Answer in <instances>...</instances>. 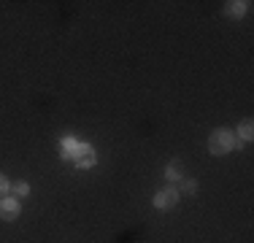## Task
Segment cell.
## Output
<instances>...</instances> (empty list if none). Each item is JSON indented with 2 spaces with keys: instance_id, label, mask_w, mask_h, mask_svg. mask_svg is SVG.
Listing matches in <instances>:
<instances>
[{
  "instance_id": "277c9868",
  "label": "cell",
  "mask_w": 254,
  "mask_h": 243,
  "mask_svg": "<svg viewBox=\"0 0 254 243\" xmlns=\"http://www.w3.org/2000/svg\"><path fill=\"white\" fill-rule=\"evenodd\" d=\"M176 203H179V192L176 189H160L154 194V205H157V208H162V211L173 208Z\"/></svg>"
},
{
  "instance_id": "30bf717a",
  "label": "cell",
  "mask_w": 254,
  "mask_h": 243,
  "mask_svg": "<svg viewBox=\"0 0 254 243\" xmlns=\"http://www.w3.org/2000/svg\"><path fill=\"white\" fill-rule=\"evenodd\" d=\"M11 192H14L16 194V197H27V194H30V186L25 184V181H19V184H14V186H11Z\"/></svg>"
},
{
  "instance_id": "6da1fadb",
  "label": "cell",
  "mask_w": 254,
  "mask_h": 243,
  "mask_svg": "<svg viewBox=\"0 0 254 243\" xmlns=\"http://www.w3.org/2000/svg\"><path fill=\"white\" fill-rule=\"evenodd\" d=\"M208 149L211 154H227L235 149V132L233 130H214L208 138Z\"/></svg>"
},
{
  "instance_id": "8992f818",
  "label": "cell",
  "mask_w": 254,
  "mask_h": 243,
  "mask_svg": "<svg viewBox=\"0 0 254 243\" xmlns=\"http://www.w3.org/2000/svg\"><path fill=\"white\" fill-rule=\"evenodd\" d=\"M246 5H249V3H244V0H238V3H227V14L244 16V14H246Z\"/></svg>"
},
{
  "instance_id": "ba28073f",
  "label": "cell",
  "mask_w": 254,
  "mask_h": 243,
  "mask_svg": "<svg viewBox=\"0 0 254 243\" xmlns=\"http://www.w3.org/2000/svg\"><path fill=\"white\" fill-rule=\"evenodd\" d=\"M252 130H254V124H252V119H246V122H241V138L244 141H252Z\"/></svg>"
},
{
  "instance_id": "7a4b0ae2",
  "label": "cell",
  "mask_w": 254,
  "mask_h": 243,
  "mask_svg": "<svg viewBox=\"0 0 254 243\" xmlns=\"http://www.w3.org/2000/svg\"><path fill=\"white\" fill-rule=\"evenodd\" d=\"M73 162L78 168H92L95 162H98V157H95V149L89 143H78V151L73 157Z\"/></svg>"
},
{
  "instance_id": "3957f363",
  "label": "cell",
  "mask_w": 254,
  "mask_h": 243,
  "mask_svg": "<svg viewBox=\"0 0 254 243\" xmlns=\"http://www.w3.org/2000/svg\"><path fill=\"white\" fill-rule=\"evenodd\" d=\"M16 216H19V200L16 197H0V219L14 222Z\"/></svg>"
},
{
  "instance_id": "8fae6325",
  "label": "cell",
  "mask_w": 254,
  "mask_h": 243,
  "mask_svg": "<svg viewBox=\"0 0 254 243\" xmlns=\"http://www.w3.org/2000/svg\"><path fill=\"white\" fill-rule=\"evenodd\" d=\"M8 189H11V184H8V181H5V179H3V176H0V197H3V194L8 192Z\"/></svg>"
},
{
  "instance_id": "9c48e42d",
  "label": "cell",
  "mask_w": 254,
  "mask_h": 243,
  "mask_svg": "<svg viewBox=\"0 0 254 243\" xmlns=\"http://www.w3.org/2000/svg\"><path fill=\"white\" fill-rule=\"evenodd\" d=\"M181 192H184V194H195V192H197V181L181 179Z\"/></svg>"
},
{
  "instance_id": "5b68a950",
  "label": "cell",
  "mask_w": 254,
  "mask_h": 243,
  "mask_svg": "<svg viewBox=\"0 0 254 243\" xmlns=\"http://www.w3.org/2000/svg\"><path fill=\"white\" fill-rule=\"evenodd\" d=\"M60 151H63V157L73 160L76 151H78V141H76V138H70V135H65V138H63V143H60Z\"/></svg>"
},
{
  "instance_id": "52a82bcc",
  "label": "cell",
  "mask_w": 254,
  "mask_h": 243,
  "mask_svg": "<svg viewBox=\"0 0 254 243\" xmlns=\"http://www.w3.org/2000/svg\"><path fill=\"white\" fill-rule=\"evenodd\" d=\"M165 179H171V181H181V165H179V162H171V165L165 168Z\"/></svg>"
}]
</instances>
